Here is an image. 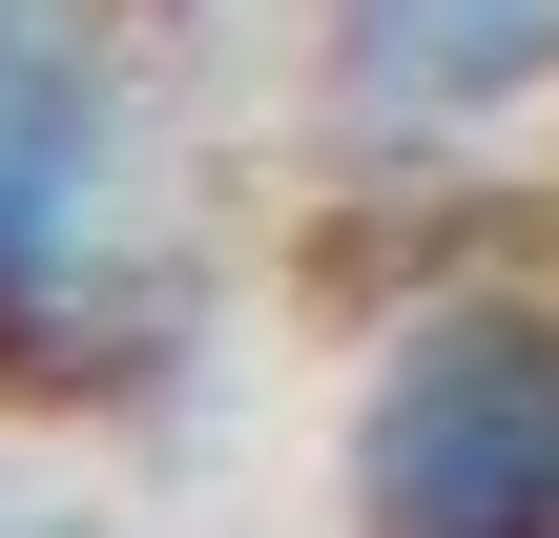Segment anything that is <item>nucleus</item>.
<instances>
[{
	"instance_id": "f257e3e1",
	"label": "nucleus",
	"mask_w": 559,
	"mask_h": 538,
	"mask_svg": "<svg viewBox=\"0 0 559 538\" xmlns=\"http://www.w3.org/2000/svg\"><path fill=\"white\" fill-rule=\"evenodd\" d=\"M187 270L124 228V62L83 0H0V394H145Z\"/></svg>"
},
{
	"instance_id": "f03ea898",
	"label": "nucleus",
	"mask_w": 559,
	"mask_h": 538,
	"mask_svg": "<svg viewBox=\"0 0 559 538\" xmlns=\"http://www.w3.org/2000/svg\"><path fill=\"white\" fill-rule=\"evenodd\" d=\"M353 538H559V290H415L332 435Z\"/></svg>"
},
{
	"instance_id": "7ed1b4c3",
	"label": "nucleus",
	"mask_w": 559,
	"mask_h": 538,
	"mask_svg": "<svg viewBox=\"0 0 559 538\" xmlns=\"http://www.w3.org/2000/svg\"><path fill=\"white\" fill-rule=\"evenodd\" d=\"M559 83V0H311V104L353 166H456Z\"/></svg>"
}]
</instances>
